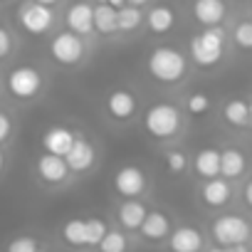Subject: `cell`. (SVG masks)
<instances>
[{"mask_svg":"<svg viewBox=\"0 0 252 252\" xmlns=\"http://www.w3.org/2000/svg\"><path fill=\"white\" fill-rule=\"evenodd\" d=\"M146 72L161 84H178L188 74V57L173 45H158L146 57Z\"/></svg>","mask_w":252,"mask_h":252,"instance_id":"obj_1","label":"cell"},{"mask_svg":"<svg viewBox=\"0 0 252 252\" xmlns=\"http://www.w3.org/2000/svg\"><path fill=\"white\" fill-rule=\"evenodd\" d=\"M141 129H144L146 136H151L156 141L176 139L181 134V129H183V114L171 101H156V104H151L144 111Z\"/></svg>","mask_w":252,"mask_h":252,"instance_id":"obj_2","label":"cell"},{"mask_svg":"<svg viewBox=\"0 0 252 252\" xmlns=\"http://www.w3.org/2000/svg\"><path fill=\"white\" fill-rule=\"evenodd\" d=\"M225 37L227 35L220 25L205 28L203 32L193 35L190 47H188V57L193 60V64H198L200 69H210L220 64L225 57Z\"/></svg>","mask_w":252,"mask_h":252,"instance_id":"obj_3","label":"cell"},{"mask_svg":"<svg viewBox=\"0 0 252 252\" xmlns=\"http://www.w3.org/2000/svg\"><path fill=\"white\" fill-rule=\"evenodd\" d=\"M5 89L18 101L37 99L45 89V72L35 64H15L5 74Z\"/></svg>","mask_w":252,"mask_h":252,"instance_id":"obj_4","label":"cell"},{"mask_svg":"<svg viewBox=\"0 0 252 252\" xmlns=\"http://www.w3.org/2000/svg\"><path fill=\"white\" fill-rule=\"evenodd\" d=\"M57 23V15L52 8L47 5H40L35 0H25V3L18 8V25L25 35H32V37H42L47 35Z\"/></svg>","mask_w":252,"mask_h":252,"instance_id":"obj_5","label":"cell"},{"mask_svg":"<svg viewBox=\"0 0 252 252\" xmlns=\"http://www.w3.org/2000/svg\"><path fill=\"white\" fill-rule=\"evenodd\" d=\"M50 57L57 64H62V67H77V64H82V60L87 57L84 37L77 35V32H72V30L57 32L50 40Z\"/></svg>","mask_w":252,"mask_h":252,"instance_id":"obj_6","label":"cell"},{"mask_svg":"<svg viewBox=\"0 0 252 252\" xmlns=\"http://www.w3.org/2000/svg\"><path fill=\"white\" fill-rule=\"evenodd\" d=\"M104 111L109 114V119L114 121H131L139 111V99L131 89L116 87L106 94L104 99Z\"/></svg>","mask_w":252,"mask_h":252,"instance_id":"obj_7","label":"cell"},{"mask_svg":"<svg viewBox=\"0 0 252 252\" xmlns=\"http://www.w3.org/2000/svg\"><path fill=\"white\" fill-rule=\"evenodd\" d=\"M213 237L218 245H237V242H247L250 237V225L245 218L240 215H220L213 222Z\"/></svg>","mask_w":252,"mask_h":252,"instance_id":"obj_8","label":"cell"},{"mask_svg":"<svg viewBox=\"0 0 252 252\" xmlns=\"http://www.w3.org/2000/svg\"><path fill=\"white\" fill-rule=\"evenodd\" d=\"M114 188L124 198H139L146 190V171L136 163H126L114 173Z\"/></svg>","mask_w":252,"mask_h":252,"instance_id":"obj_9","label":"cell"},{"mask_svg":"<svg viewBox=\"0 0 252 252\" xmlns=\"http://www.w3.org/2000/svg\"><path fill=\"white\" fill-rule=\"evenodd\" d=\"M35 173L42 183L47 186H62L69 181V166L64 161V156H55V154H42L35 161Z\"/></svg>","mask_w":252,"mask_h":252,"instance_id":"obj_10","label":"cell"},{"mask_svg":"<svg viewBox=\"0 0 252 252\" xmlns=\"http://www.w3.org/2000/svg\"><path fill=\"white\" fill-rule=\"evenodd\" d=\"M64 161H67V166H69L72 173H89L96 166V149H94V144L89 139H84V136L77 134L74 144L64 154Z\"/></svg>","mask_w":252,"mask_h":252,"instance_id":"obj_11","label":"cell"},{"mask_svg":"<svg viewBox=\"0 0 252 252\" xmlns=\"http://www.w3.org/2000/svg\"><path fill=\"white\" fill-rule=\"evenodd\" d=\"M64 25L67 30L87 37L94 32V5L87 3V0H77L64 10Z\"/></svg>","mask_w":252,"mask_h":252,"instance_id":"obj_12","label":"cell"},{"mask_svg":"<svg viewBox=\"0 0 252 252\" xmlns=\"http://www.w3.org/2000/svg\"><path fill=\"white\" fill-rule=\"evenodd\" d=\"M74 139H77V131H72L69 126H64V124H52V126H47V129L42 131L40 144H42V151H45V154L64 156V154L69 151V146L74 144Z\"/></svg>","mask_w":252,"mask_h":252,"instance_id":"obj_13","label":"cell"},{"mask_svg":"<svg viewBox=\"0 0 252 252\" xmlns=\"http://www.w3.org/2000/svg\"><path fill=\"white\" fill-rule=\"evenodd\" d=\"M168 250L171 252H200L203 250V235L198 227L181 225L168 232Z\"/></svg>","mask_w":252,"mask_h":252,"instance_id":"obj_14","label":"cell"},{"mask_svg":"<svg viewBox=\"0 0 252 252\" xmlns=\"http://www.w3.org/2000/svg\"><path fill=\"white\" fill-rule=\"evenodd\" d=\"M171 232V218L163 210H149L144 222L139 225V235L149 242H161Z\"/></svg>","mask_w":252,"mask_h":252,"instance_id":"obj_15","label":"cell"},{"mask_svg":"<svg viewBox=\"0 0 252 252\" xmlns=\"http://www.w3.org/2000/svg\"><path fill=\"white\" fill-rule=\"evenodd\" d=\"M225 15H227L225 0H195V3H193V18H195L203 28L222 25Z\"/></svg>","mask_w":252,"mask_h":252,"instance_id":"obj_16","label":"cell"},{"mask_svg":"<svg viewBox=\"0 0 252 252\" xmlns=\"http://www.w3.org/2000/svg\"><path fill=\"white\" fill-rule=\"evenodd\" d=\"M144 23L149 25V30H151L154 35H168V32L176 28L178 15H176V10H173L171 5L158 3V5H154V8L144 15Z\"/></svg>","mask_w":252,"mask_h":252,"instance_id":"obj_17","label":"cell"},{"mask_svg":"<svg viewBox=\"0 0 252 252\" xmlns=\"http://www.w3.org/2000/svg\"><path fill=\"white\" fill-rule=\"evenodd\" d=\"M200 198H203V203L210 205V208H222L225 203H230L232 188H230L227 178H220V176L205 178V183H203V188H200Z\"/></svg>","mask_w":252,"mask_h":252,"instance_id":"obj_18","label":"cell"},{"mask_svg":"<svg viewBox=\"0 0 252 252\" xmlns=\"http://www.w3.org/2000/svg\"><path fill=\"white\" fill-rule=\"evenodd\" d=\"M146 213H149V210H146V205H144L139 198H126V200L119 205V210H116V220H119V225H121L124 230L136 232L139 225L144 222Z\"/></svg>","mask_w":252,"mask_h":252,"instance_id":"obj_19","label":"cell"},{"mask_svg":"<svg viewBox=\"0 0 252 252\" xmlns=\"http://www.w3.org/2000/svg\"><path fill=\"white\" fill-rule=\"evenodd\" d=\"M245 168H247V158L240 149L227 146V149L220 151V176L222 178H227V181L240 178L245 173Z\"/></svg>","mask_w":252,"mask_h":252,"instance_id":"obj_20","label":"cell"},{"mask_svg":"<svg viewBox=\"0 0 252 252\" xmlns=\"http://www.w3.org/2000/svg\"><path fill=\"white\" fill-rule=\"evenodd\" d=\"M193 168L200 178H215L220 176V149L215 146H205L195 154V161H193Z\"/></svg>","mask_w":252,"mask_h":252,"instance_id":"obj_21","label":"cell"},{"mask_svg":"<svg viewBox=\"0 0 252 252\" xmlns=\"http://www.w3.org/2000/svg\"><path fill=\"white\" fill-rule=\"evenodd\" d=\"M141 25H144V10L141 8L126 3L116 10V32L129 35V32H136Z\"/></svg>","mask_w":252,"mask_h":252,"instance_id":"obj_22","label":"cell"},{"mask_svg":"<svg viewBox=\"0 0 252 252\" xmlns=\"http://www.w3.org/2000/svg\"><path fill=\"white\" fill-rule=\"evenodd\" d=\"M116 10L109 3H96L94 5V30L99 35H114L116 32Z\"/></svg>","mask_w":252,"mask_h":252,"instance_id":"obj_23","label":"cell"},{"mask_svg":"<svg viewBox=\"0 0 252 252\" xmlns=\"http://www.w3.org/2000/svg\"><path fill=\"white\" fill-rule=\"evenodd\" d=\"M62 240L69 247H87V232H84V218H69L62 225Z\"/></svg>","mask_w":252,"mask_h":252,"instance_id":"obj_24","label":"cell"},{"mask_svg":"<svg viewBox=\"0 0 252 252\" xmlns=\"http://www.w3.org/2000/svg\"><path fill=\"white\" fill-rule=\"evenodd\" d=\"M222 119L235 126V129H242V126H247V101L245 99H230L225 101L222 106Z\"/></svg>","mask_w":252,"mask_h":252,"instance_id":"obj_25","label":"cell"},{"mask_svg":"<svg viewBox=\"0 0 252 252\" xmlns=\"http://www.w3.org/2000/svg\"><path fill=\"white\" fill-rule=\"evenodd\" d=\"M96 247H99V252H126L129 250V237L121 230H106Z\"/></svg>","mask_w":252,"mask_h":252,"instance_id":"obj_26","label":"cell"},{"mask_svg":"<svg viewBox=\"0 0 252 252\" xmlns=\"http://www.w3.org/2000/svg\"><path fill=\"white\" fill-rule=\"evenodd\" d=\"M163 158H166V171H168L171 176H181V173L188 171V156H186V151H181V149H168Z\"/></svg>","mask_w":252,"mask_h":252,"instance_id":"obj_27","label":"cell"},{"mask_svg":"<svg viewBox=\"0 0 252 252\" xmlns=\"http://www.w3.org/2000/svg\"><path fill=\"white\" fill-rule=\"evenodd\" d=\"M210 96L205 94V92H193L188 99H186V111L190 114V116H205L208 111H210Z\"/></svg>","mask_w":252,"mask_h":252,"instance_id":"obj_28","label":"cell"},{"mask_svg":"<svg viewBox=\"0 0 252 252\" xmlns=\"http://www.w3.org/2000/svg\"><path fill=\"white\" fill-rule=\"evenodd\" d=\"M106 222L101 218H84V232H87V247H96L99 240L106 232Z\"/></svg>","mask_w":252,"mask_h":252,"instance_id":"obj_29","label":"cell"},{"mask_svg":"<svg viewBox=\"0 0 252 252\" xmlns=\"http://www.w3.org/2000/svg\"><path fill=\"white\" fill-rule=\"evenodd\" d=\"M232 40L240 50H252V23L250 20L237 23L235 30H232Z\"/></svg>","mask_w":252,"mask_h":252,"instance_id":"obj_30","label":"cell"},{"mask_svg":"<svg viewBox=\"0 0 252 252\" xmlns=\"http://www.w3.org/2000/svg\"><path fill=\"white\" fill-rule=\"evenodd\" d=\"M5 252H40V242L30 235H18L8 242Z\"/></svg>","mask_w":252,"mask_h":252,"instance_id":"obj_31","label":"cell"},{"mask_svg":"<svg viewBox=\"0 0 252 252\" xmlns=\"http://www.w3.org/2000/svg\"><path fill=\"white\" fill-rule=\"evenodd\" d=\"M13 52H15V35L5 25H0V62L8 60Z\"/></svg>","mask_w":252,"mask_h":252,"instance_id":"obj_32","label":"cell"},{"mask_svg":"<svg viewBox=\"0 0 252 252\" xmlns=\"http://www.w3.org/2000/svg\"><path fill=\"white\" fill-rule=\"evenodd\" d=\"M13 129H15V124H13V119L0 109V146H3L10 136H13Z\"/></svg>","mask_w":252,"mask_h":252,"instance_id":"obj_33","label":"cell"},{"mask_svg":"<svg viewBox=\"0 0 252 252\" xmlns=\"http://www.w3.org/2000/svg\"><path fill=\"white\" fill-rule=\"evenodd\" d=\"M225 252H247V247H245V242H237V245H227Z\"/></svg>","mask_w":252,"mask_h":252,"instance_id":"obj_34","label":"cell"},{"mask_svg":"<svg viewBox=\"0 0 252 252\" xmlns=\"http://www.w3.org/2000/svg\"><path fill=\"white\" fill-rule=\"evenodd\" d=\"M245 203L252 208V181H247V186H245Z\"/></svg>","mask_w":252,"mask_h":252,"instance_id":"obj_35","label":"cell"},{"mask_svg":"<svg viewBox=\"0 0 252 252\" xmlns=\"http://www.w3.org/2000/svg\"><path fill=\"white\" fill-rule=\"evenodd\" d=\"M35 3H40V5H47V8H55L60 0H35Z\"/></svg>","mask_w":252,"mask_h":252,"instance_id":"obj_36","label":"cell"},{"mask_svg":"<svg viewBox=\"0 0 252 252\" xmlns=\"http://www.w3.org/2000/svg\"><path fill=\"white\" fill-rule=\"evenodd\" d=\"M126 3H129V5H136V8H144L149 0H126Z\"/></svg>","mask_w":252,"mask_h":252,"instance_id":"obj_37","label":"cell"},{"mask_svg":"<svg viewBox=\"0 0 252 252\" xmlns=\"http://www.w3.org/2000/svg\"><path fill=\"white\" fill-rule=\"evenodd\" d=\"M247 126H250V129H252V101L247 104Z\"/></svg>","mask_w":252,"mask_h":252,"instance_id":"obj_38","label":"cell"},{"mask_svg":"<svg viewBox=\"0 0 252 252\" xmlns=\"http://www.w3.org/2000/svg\"><path fill=\"white\" fill-rule=\"evenodd\" d=\"M3 168H5V151L0 146V173H3Z\"/></svg>","mask_w":252,"mask_h":252,"instance_id":"obj_39","label":"cell"},{"mask_svg":"<svg viewBox=\"0 0 252 252\" xmlns=\"http://www.w3.org/2000/svg\"><path fill=\"white\" fill-rule=\"evenodd\" d=\"M208 252H225V247H213V250H208Z\"/></svg>","mask_w":252,"mask_h":252,"instance_id":"obj_40","label":"cell"},{"mask_svg":"<svg viewBox=\"0 0 252 252\" xmlns=\"http://www.w3.org/2000/svg\"><path fill=\"white\" fill-rule=\"evenodd\" d=\"M0 3H5V0H0Z\"/></svg>","mask_w":252,"mask_h":252,"instance_id":"obj_41","label":"cell"},{"mask_svg":"<svg viewBox=\"0 0 252 252\" xmlns=\"http://www.w3.org/2000/svg\"><path fill=\"white\" fill-rule=\"evenodd\" d=\"M250 23H252V18H250Z\"/></svg>","mask_w":252,"mask_h":252,"instance_id":"obj_42","label":"cell"}]
</instances>
